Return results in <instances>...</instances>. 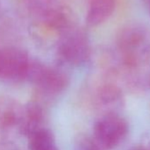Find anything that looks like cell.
<instances>
[{"label": "cell", "instance_id": "cell-1", "mask_svg": "<svg viewBox=\"0 0 150 150\" xmlns=\"http://www.w3.org/2000/svg\"><path fill=\"white\" fill-rule=\"evenodd\" d=\"M27 82L41 96L50 98L62 93L68 86L69 79L62 71L33 58Z\"/></svg>", "mask_w": 150, "mask_h": 150}, {"label": "cell", "instance_id": "cell-2", "mask_svg": "<svg viewBox=\"0 0 150 150\" xmlns=\"http://www.w3.org/2000/svg\"><path fill=\"white\" fill-rule=\"evenodd\" d=\"M33 57L23 49L6 45L0 49V82L20 84L28 81Z\"/></svg>", "mask_w": 150, "mask_h": 150}, {"label": "cell", "instance_id": "cell-3", "mask_svg": "<svg viewBox=\"0 0 150 150\" xmlns=\"http://www.w3.org/2000/svg\"><path fill=\"white\" fill-rule=\"evenodd\" d=\"M128 132L129 125L118 113L100 116L94 125V137L105 150L122 144Z\"/></svg>", "mask_w": 150, "mask_h": 150}, {"label": "cell", "instance_id": "cell-4", "mask_svg": "<svg viewBox=\"0 0 150 150\" xmlns=\"http://www.w3.org/2000/svg\"><path fill=\"white\" fill-rule=\"evenodd\" d=\"M24 106L8 96H0V140H12L21 135L24 117Z\"/></svg>", "mask_w": 150, "mask_h": 150}, {"label": "cell", "instance_id": "cell-5", "mask_svg": "<svg viewBox=\"0 0 150 150\" xmlns=\"http://www.w3.org/2000/svg\"><path fill=\"white\" fill-rule=\"evenodd\" d=\"M57 54L59 59L71 65H81L87 63L90 57V47L87 37L80 33H71L61 40Z\"/></svg>", "mask_w": 150, "mask_h": 150}, {"label": "cell", "instance_id": "cell-6", "mask_svg": "<svg viewBox=\"0 0 150 150\" xmlns=\"http://www.w3.org/2000/svg\"><path fill=\"white\" fill-rule=\"evenodd\" d=\"M124 105V96L119 88L115 85L107 84L102 86L95 98V108L101 116L118 113Z\"/></svg>", "mask_w": 150, "mask_h": 150}, {"label": "cell", "instance_id": "cell-7", "mask_svg": "<svg viewBox=\"0 0 150 150\" xmlns=\"http://www.w3.org/2000/svg\"><path fill=\"white\" fill-rule=\"evenodd\" d=\"M46 114L43 106L37 101H32L24 106V117L21 128V135L28 137L35 130L45 126Z\"/></svg>", "mask_w": 150, "mask_h": 150}, {"label": "cell", "instance_id": "cell-8", "mask_svg": "<svg viewBox=\"0 0 150 150\" xmlns=\"http://www.w3.org/2000/svg\"><path fill=\"white\" fill-rule=\"evenodd\" d=\"M116 0H90L87 14V24L97 27L105 22L114 13Z\"/></svg>", "mask_w": 150, "mask_h": 150}, {"label": "cell", "instance_id": "cell-9", "mask_svg": "<svg viewBox=\"0 0 150 150\" xmlns=\"http://www.w3.org/2000/svg\"><path fill=\"white\" fill-rule=\"evenodd\" d=\"M27 139L28 150H58L55 135L46 125L31 132Z\"/></svg>", "mask_w": 150, "mask_h": 150}, {"label": "cell", "instance_id": "cell-10", "mask_svg": "<svg viewBox=\"0 0 150 150\" xmlns=\"http://www.w3.org/2000/svg\"><path fill=\"white\" fill-rule=\"evenodd\" d=\"M145 39L144 31L137 27H128L122 31L118 44L121 49L130 50L139 47Z\"/></svg>", "mask_w": 150, "mask_h": 150}, {"label": "cell", "instance_id": "cell-11", "mask_svg": "<svg viewBox=\"0 0 150 150\" xmlns=\"http://www.w3.org/2000/svg\"><path fill=\"white\" fill-rule=\"evenodd\" d=\"M75 150H105L95 137L83 135L79 137L75 145Z\"/></svg>", "mask_w": 150, "mask_h": 150}, {"label": "cell", "instance_id": "cell-12", "mask_svg": "<svg viewBox=\"0 0 150 150\" xmlns=\"http://www.w3.org/2000/svg\"><path fill=\"white\" fill-rule=\"evenodd\" d=\"M0 150H20L13 140H0Z\"/></svg>", "mask_w": 150, "mask_h": 150}, {"label": "cell", "instance_id": "cell-13", "mask_svg": "<svg viewBox=\"0 0 150 150\" xmlns=\"http://www.w3.org/2000/svg\"><path fill=\"white\" fill-rule=\"evenodd\" d=\"M129 150H150V145L145 146V145H139V146H134Z\"/></svg>", "mask_w": 150, "mask_h": 150}, {"label": "cell", "instance_id": "cell-14", "mask_svg": "<svg viewBox=\"0 0 150 150\" xmlns=\"http://www.w3.org/2000/svg\"><path fill=\"white\" fill-rule=\"evenodd\" d=\"M148 85H149V87H150V76H149V79H148Z\"/></svg>", "mask_w": 150, "mask_h": 150}, {"label": "cell", "instance_id": "cell-15", "mask_svg": "<svg viewBox=\"0 0 150 150\" xmlns=\"http://www.w3.org/2000/svg\"><path fill=\"white\" fill-rule=\"evenodd\" d=\"M2 47H3V45H2V44H1V42H0V49H1V48H2Z\"/></svg>", "mask_w": 150, "mask_h": 150}]
</instances>
